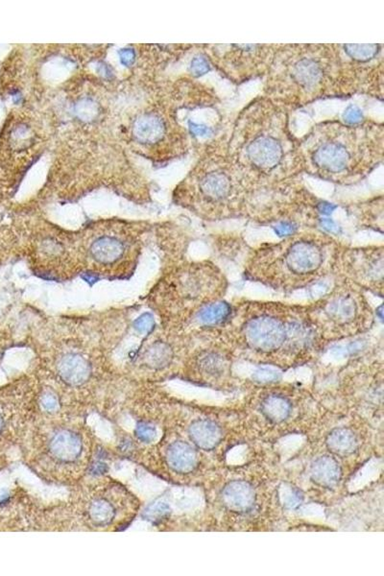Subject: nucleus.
Returning <instances> with one entry per match:
<instances>
[{
  "label": "nucleus",
  "mask_w": 384,
  "mask_h": 576,
  "mask_svg": "<svg viewBox=\"0 0 384 576\" xmlns=\"http://www.w3.org/2000/svg\"><path fill=\"white\" fill-rule=\"evenodd\" d=\"M333 60L329 49H292L280 64H275L280 66L277 77L296 97H316L333 78Z\"/></svg>",
  "instance_id": "nucleus-4"
},
{
  "label": "nucleus",
  "mask_w": 384,
  "mask_h": 576,
  "mask_svg": "<svg viewBox=\"0 0 384 576\" xmlns=\"http://www.w3.org/2000/svg\"><path fill=\"white\" fill-rule=\"evenodd\" d=\"M255 381L261 382V384H269V382H275L281 379V373L278 370L270 367L259 368L255 372Z\"/></svg>",
  "instance_id": "nucleus-25"
},
{
  "label": "nucleus",
  "mask_w": 384,
  "mask_h": 576,
  "mask_svg": "<svg viewBox=\"0 0 384 576\" xmlns=\"http://www.w3.org/2000/svg\"><path fill=\"white\" fill-rule=\"evenodd\" d=\"M336 209V205L330 203H320L318 205L319 212L322 214H331Z\"/></svg>",
  "instance_id": "nucleus-34"
},
{
  "label": "nucleus",
  "mask_w": 384,
  "mask_h": 576,
  "mask_svg": "<svg viewBox=\"0 0 384 576\" xmlns=\"http://www.w3.org/2000/svg\"><path fill=\"white\" fill-rule=\"evenodd\" d=\"M169 467L180 474H188L197 466V453L190 444L178 441L171 444L166 453Z\"/></svg>",
  "instance_id": "nucleus-12"
},
{
  "label": "nucleus",
  "mask_w": 384,
  "mask_h": 576,
  "mask_svg": "<svg viewBox=\"0 0 384 576\" xmlns=\"http://www.w3.org/2000/svg\"><path fill=\"white\" fill-rule=\"evenodd\" d=\"M357 436L352 430L336 429L333 430L327 438V446L331 453L340 456L350 455L357 449Z\"/></svg>",
  "instance_id": "nucleus-17"
},
{
  "label": "nucleus",
  "mask_w": 384,
  "mask_h": 576,
  "mask_svg": "<svg viewBox=\"0 0 384 576\" xmlns=\"http://www.w3.org/2000/svg\"><path fill=\"white\" fill-rule=\"evenodd\" d=\"M330 245L331 243L311 238H302L290 242L283 241V243L266 250L268 253L266 255L274 258L276 262L262 266V269L269 267L274 273L278 271L279 279L285 273L287 281L299 284L307 281L309 283L323 271Z\"/></svg>",
  "instance_id": "nucleus-5"
},
{
  "label": "nucleus",
  "mask_w": 384,
  "mask_h": 576,
  "mask_svg": "<svg viewBox=\"0 0 384 576\" xmlns=\"http://www.w3.org/2000/svg\"><path fill=\"white\" fill-rule=\"evenodd\" d=\"M346 55L355 63H368L378 56L381 50L379 45H343Z\"/></svg>",
  "instance_id": "nucleus-21"
},
{
  "label": "nucleus",
  "mask_w": 384,
  "mask_h": 576,
  "mask_svg": "<svg viewBox=\"0 0 384 576\" xmlns=\"http://www.w3.org/2000/svg\"><path fill=\"white\" fill-rule=\"evenodd\" d=\"M365 303L357 293L346 291L330 296L326 301L319 305L313 315H311V320L314 325L326 326V329L331 326L333 331L335 327H350L361 317V313H367L363 310ZM340 329V331H341Z\"/></svg>",
  "instance_id": "nucleus-7"
},
{
  "label": "nucleus",
  "mask_w": 384,
  "mask_h": 576,
  "mask_svg": "<svg viewBox=\"0 0 384 576\" xmlns=\"http://www.w3.org/2000/svg\"><path fill=\"white\" fill-rule=\"evenodd\" d=\"M233 308L228 303L216 301L206 303L197 313V319L203 326L216 327L231 319Z\"/></svg>",
  "instance_id": "nucleus-16"
},
{
  "label": "nucleus",
  "mask_w": 384,
  "mask_h": 576,
  "mask_svg": "<svg viewBox=\"0 0 384 576\" xmlns=\"http://www.w3.org/2000/svg\"><path fill=\"white\" fill-rule=\"evenodd\" d=\"M255 103L245 112L242 124L233 134L230 156L248 179L280 175L285 166L300 162L299 150L285 135L281 112L270 103Z\"/></svg>",
  "instance_id": "nucleus-1"
},
{
  "label": "nucleus",
  "mask_w": 384,
  "mask_h": 576,
  "mask_svg": "<svg viewBox=\"0 0 384 576\" xmlns=\"http://www.w3.org/2000/svg\"><path fill=\"white\" fill-rule=\"evenodd\" d=\"M123 54H125V56H123V61L125 62L126 64H129L130 62L133 61V54L132 51L126 49V51H123Z\"/></svg>",
  "instance_id": "nucleus-35"
},
{
  "label": "nucleus",
  "mask_w": 384,
  "mask_h": 576,
  "mask_svg": "<svg viewBox=\"0 0 384 576\" xmlns=\"http://www.w3.org/2000/svg\"><path fill=\"white\" fill-rule=\"evenodd\" d=\"M297 227L292 222H281L275 228L277 235L280 236H286L293 235L295 233Z\"/></svg>",
  "instance_id": "nucleus-31"
},
{
  "label": "nucleus",
  "mask_w": 384,
  "mask_h": 576,
  "mask_svg": "<svg viewBox=\"0 0 384 576\" xmlns=\"http://www.w3.org/2000/svg\"><path fill=\"white\" fill-rule=\"evenodd\" d=\"M261 410L267 419L274 423H281L287 419L290 414V401L285 397L269 396L261 403Z\"/></svg>",
  "instance_id": "nucleus-18"
},
{
  "label": "nucleus",
  "mask_w": 384,
  "mask_h": 576,
  "mask_svg": "<svg viewBox=\"0 0 384 576\" xmlns=\"http://www.w3.org/2000/svg\"><path fill=\"white\" fill-rule=\"evenodd\" d=\"M190 130L194 135L200 136V137H207L214 133V129L203 124L190 123Z\"/></svg>",
  "instance_id": "nucleus-32"
},
{
  "label": "nucleus",
  "mask_w": 384,
  "mask_h": 576,
  "mask_svg": "<svg viewBox=\"0 0 384 576\" xmlns=\"http://www.w3.org/2000/svg\"><path fill=\"white\" fill-rule=\"evenodd\" d=\"M50 451L64 462H73L82 451V440L71 430H61L50 441Z\"/></svg>",
  "instance_id": "nucleus-11"
},
{
  "label": "nucleus",
  "mask_w": 384,
  "mask_h": 576,
  "mask_svg": "<svg viewBox=\"0 0 384 576\" xmlns=\"http://www.w3.org/2000/svg\"><path fill=\"white\" fill-rule=\"evenodd\" d=\"M199 365L203 371L207 373V374L212 375V376L220 374L224 371V367H225L224 366L225 363H224L223 358L216 353H205L200 358Z\"/></svg>",
  "instance_id": "nucleus-23"
},
{
  "label": "nucleus",
  "mask_w": 384,
  "mask_h": 576,
  "mask_svg": "<svg viewBox=\"0 0 384 576\" xmlns=\"http://www.w3.org/2000/svg\"><path fill=\"white\" fill-rule=\"evenodd\" d=\"M209 162L199 180L202 197L212 205V212H235L233 204L242 202L249 179L231 156H212Z\"/></svg>",
  "instance_id": "nucleus-6"
},
{
  "label": "nucleus",
  "mask_w": 384,
  "mask_h": 576,
  "mask_svg": "<svg viewBox=\"0 0 384 576\" xmlns=\"http://www.w3.org/2000/svg\"><path fill=\"white\" fill-rule=\"evenodd\" d=\"M343 118L348 125H357L363 118V114L359 108L350 105L346 109Z\"/></svg>",
  "instance_id": "nucleus-29"
},
{
  "label": "nucleus",
  "mask_w": 384,
  "mask_h": 576,
  "mask_svg": "<svg viewBox=\"0 0 384 576\" xmlns=\"http://www.w3.org/2000/svg\"><path fill=\"white\" fill-rule=\"evenodd\" d=\"M222 501L230 510L247 512L254 506L256 493L251 484L243 480H235L223 489Z\"/></svg>",
  "instance_id": "nucleus-9"
},
{
  "label": "nucleus",
  "mask_w": 384,
  "mask_h": 576,
  "mask_svg": "<svg viewBox=\"0 0 384 576\" xmlns=\"http://www.w3.org/2000/svg\"><path fill=\"white\" fill-rule=\"evenodd\" d=\"M311 475L316 484L326 488H333L340 482L341 470L335 458L321 456L312 463Z\"/></svg>",
  "instance_id": "nucleus-14"
},
{
  "label": "nucleus",
  "mask_w": 384,
  "mask_h": 576,
  "mask_svg": "<svg viewBox=\"0 0 384 576\" xmlns=\"http://www.w3.org/2000/svg\"><path fill=\"white\" fill-rule=\"evenodd\" d=\"M190 436L198 448L211 451L220 443L222 431L220 427L209 420H198L190 427Z\"/></svg>",
  "instance_id": "nucleus-13"
},
{
  "label": "nucleus",
  "mask_w": 384,
  "mask_h": 576,
  "mask_svg": "<svg viewBox=\"0 0 384 576\" xmlns=\"http://www.w3.org/2000/svg\"><path fill=\"white\" fill-rule=\"evenodd\" d=\"M154 326L155 320L151 313H143L133 322V327H135L136 331L142 334H149L154 329Z\"/></svg>",
  "instance_id": "nucleus-26"
},
{
  "label": "nucleus",
  "mask_w": 384,
  "mask_h": 576,
  "mask_svg": "<svg viewBox=\"0 0 384 576\" xmlns=\"http://www.w3.org/2000/svg\"><path fill=\"white\" fill-rule=\"evenodd\" d=\"M2 425H3V422H2V418L0 417V430L2 429Z\"/></svg>",
  "instance_id": "nucleus-36"
},
{
  "label": "nucleus",
  "mask_w": 384,
  "mask_h": 576,
  "mask_svg": "<svg viewBox=\"0 0 384 576\" xmlns=\"http://www.w3.org/2000/svg\"><path fill=\"white\" fill-rule=\"evenodd\" d=\"M172 360V348L164 342H155L144 355L145 364L154 369H162L168 366Z\"/></svg>",
  "instance_id": "nucleus-20"
},
{
  "label": "nucleus",
  "mask_w": 384,
  "mask_h": 576,
  "mask_svg": "<svg viewBox=\"0 0 384 576\" xmlns=\"http://www.w3.org/2000/svg\"><path fill=\"white\" fill-rule=\"evenodd\" d=\"M90 516L97 525H108L114 520V509L108 501L99 499L90 505Z\"/></svg>",
  "instance_id": "nucleus-22"
},
{
  "label": "nucleus",
  "mask_w": 384,
  "mask_h": 576,
  "mask_svg": "<svg viewBox=\"0 0 384 576\" xmlns=\"http://www.w3.org/2000/svg\"><path fill=\"white\" fill-rule=\"evenodd\" d=\"M136 434H137L138 439L142 440V442L150 443L156 438L157 431L153 425L146 424V423H140L137 425Z\"/></svg>",
  "instance_id": "nucleus-27"
},
{
  "label": "nucleus",
  "mask_w": 384,
  "mask_h": 576,
  "mask_svg": "<svg viewBox=\"0 0 384 576\" xmlns=\"http://www.w3.org/2000/svg\"><path fill=\"white\" fill-rule=\"evenodd\" d=\"M209 69H211V64H209V59H207L206 57L202 56L201 55V56L195 57L192 60L190 71H192L193 75L199 77V76L209 73Z\"/></svg>",
  "instance_id": "nucleus-28"
},
{
  "label": "nucleus",
  "mask_w": 384,
  "mask_h": 576,
  "mask_svg": "<svg viewBox=\"0 0 384 576\" xmlns=\"http://www.w3.org/2000/svg\"><path fill=\"white\" fill-rule=\"evenodd\" d=\"M321 224L322 226L324 227V229H325L326 231H328L329 233L338 234V231H340V228H338L337 225H336L331 219H321Z\"/></svg>",
  "instance_id": "nucleus-33"
},
{
  "label": "nucleus",
  "mask_w": 384,
  "mask_h": 576,
  "mask_svg": "<svg viewBox=\"0 0 384 576\" xmlns=\"http://www.w3.org/2000/svg\"><path fill=\"white\" fill-rule=\"evenodd\" d=\"M60 377L71 386H81L90 379L89 362L78 353H69L60 360L58 363Z\"/></svg>",
  "instance_id": "nucleus-10"
},
{
  "label": "nucleus",
  "mask_w": 384,
  "mask_h": 576,
  "mask_svg": "<svg viewBox=\"0 0 384 576\" xmlns=\"http://www.w3.org/2000/svg\"><path fill=\"white\" fill-rule=\"evenodd\" d=\"M42 405L45 410L54 411L58 408L59 401L51 392H47L42 398Z\"/></svg>",
  "instance_id": "nucleus-30"
},
{
  "label": "nucleus",
  "mask_w": 384,
  "mask_h": 576,
  "mask_svg": "<svg viewBox=\"0 0 384 576\" xmlns=\"http://www.w3.org/2000/svg\"><path fill=\"white\" fill-rule=\"evenodd\" d=\"M135 130L137 137L142 142H154L163 137L166 127L162 119L147 116L138 121Z\"/></svg>",
  "instance_id": "nucleus-19"
},
{
  "label": "nucleus",
  "mask_w": 384,
  "mask_h": 576,
  "mask_svg": "<svg viewBox=\"0 0 384 576\" xmlns=\"http://www.w3.org/2000/svg\"><path fill=\"white\" fill-rule=\"evenodd\" d=\"M350 264L354 267L355 279L371 286L374 283L383 284V249L355 250L350 255Z\"/></svg>",
  "instance_id": "nucleus-8"
},
{
  "label": "nucleus",
  "mask_w": 384,
  "mask_h": 576,
  "mask_svg": "<svg viewBox=\"0 0 384 576\" xmlns=\"http://www.w3.org/2000/svg\"><path fill=\"white\" fill-rule=\"evenodd\" d=\"M309 316L290 310H270L253 312L242 323V342L255 352L272 353L288 347L307 348L316 342V327Z\"/></svg>",
  "instance_id": "nucleus-3"
},
{
  "label": "nucleus",
  "mask_w": 384,
  "mask_h": 576,
  "mask_svg": "<svg viewBox=\"0 0 384 576\" xmlns=\"http://www.w3.org/2000/svg\"><path fill=\"white\" fill-rule=\"evenodd\" d=\"M359 125L324 126L309 136L304 149L299 148L302 166H309L324 178L342 181L360 174L373 166L374 158H381L376 136Z\"/></svg>",
  "instance_id": "nucleus-2"
},
{
  "label": "nucleus",
  "mask_w": 384,
  "mask_h": 576,
  "mask_svg": "<svg viewBox=\"0 0 384 576\" xmlns=\"http://www.w3.org/2000/svg\"><path fill=\"white\" fill-rule=\"evenodd\" d=\"M169 513H170V508H169L168 504L159 501V503H153L152 505H150L145 511L144 515L147 520L158 523L168 517Z\"/></svg>",
  "instance_id": "nucleus-24"
},
{
  "label": "nucleus",
  "mask_w": 384,
  "mask_h": 576,
  "mask_svg": "<svg viewBox=\"0 0 384 576\" xmlns=\"http://www.w3.org/2000/svg\"><path fill=\"white\" fill-rule=\"evenodd\" d=\"M90 255L99 264H114L123 257L124 246L118 238L102 236L90 246Z\"/></svg>",
  "instance_id": "nucleus-15"
}]
</instances>
